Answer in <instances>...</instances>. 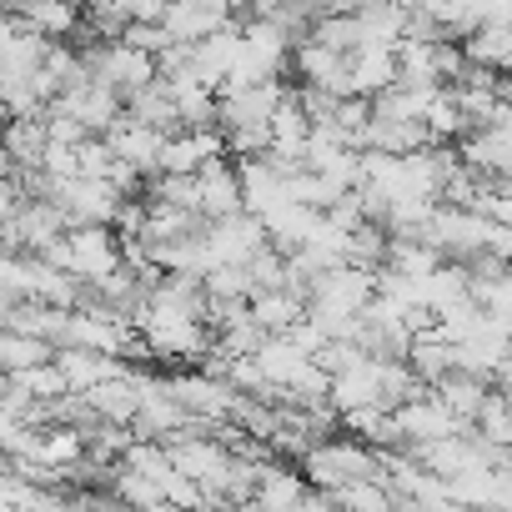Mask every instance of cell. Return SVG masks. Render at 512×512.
Returning <instances> with one entry per match:
<instances>
[{
	"label": "cell",
	"instance_id": "13",
	"mask_svg": "<svg viewBox=\"0 0 512 512\" xmlns=\"http://www.w3.org/2000/svg\"><path fill=\"white\" fill-rule=\"evenodd\" d=\"M307 302L312 292L307 287H287V292H256L251 297V322L262 327L267 337H287L307 322Z\"/></svg>",
	"mask_w": 512,
	"mask_h": 512
},
{
	"label": "cell",
	"instance_id": "5",
	"mask_svg": "<svg viewBox=\"0 0 512 512\" xmlns=\"http://www.w3.org/2000/svg\"><path fill=\"white\" fill-rule=\"evenodd\" d=\"M126 96H116L106 81H96L91 76V66H86V76H76L61 96H56V106L51 111H61V116H71V121H81L86 131H111L126 111Z\"/></svg>",
	"mask_w": 512,
	"mask_h": 512
},
{
	"label": "cell",
	"instance_id": "27",
	"mask_svg": "<svg viewBox=\"0 0 512 512\" xmlns=\"http://www.w3.org/2000/svg\"><path fill=\"white\" fill-rule=\"evenodd\" d=\"M206 292H211V302H251L256 297V282H251L246 267H216L206 277Z\"/></svg>",
	"mask_w": 512,
	"mask_h": 512
},
{
	"label": "cell",
	"instance_id": "11",
	"mask_svg": "<svg viewBox=\"0 0 512 512\" xmlns=\"http://www.w3.org/2000/svg\"><path fill=\"white\" fill-rule=\"evenodd\" d=\"M382 362H387V357H362L357 367H347V372L332 377V407H337L342 417L367 412V407H387V392H382Z\"/></svg>",
	"mask_w": 512,
	"mask_h": 512
},
{
	"label": "cell",
	"instance_id": "21",
	"mask_svg": "<svg viewBox=\"0 0 512 512\" xmlns=\"http://www.w3.org/2000/svg\"><path fill=\"white\" fill-rule=\"evenodd\" d=\"M126 116H131V121H141V126H156V131H181L176 91H171V81H166V76H161V81H151L146 91H136V96L126 101Z\"/></svg>",
	"mask_w": 512,
	"mask_h": 512
},
{
	"label": "cell",
	"instance_id": "22",
	"mask_svg": "<svg viewBox=\"0 0 512 512\" xmlns=\"http://www.w3.org/2000/svg\"><path fill=\"white\" fill-rule=\"evenodd\" d=\"M6 151L16 166H46V151H51V121L46 116H21L11 121V136H6Z\"/></svg>",
	"mask_w": 512,
	"mask_h": 512
},
{
	"label": "cell",
	"instance_id": "9",
	"mask_svg": "<svg viewBox=\"0 0 512 512\" xmlns=\"http://www.w3.org/2000/svg\"><path fill=\"white\" fill-rule=\"evenodd\" d=\"M397 427H402V442H407V447H427V442H442V437L462 432V422L442 407V397H437L432 387H427L422 397H412V402L397 407Z\"/></svg>",
	"mask_w": 512,
	"mask_h": 512
},
{
	"label": "cell",
	"instance_id": "14",
	"mask_svg": "<svg viewBox=\"0 0 512 512\" xmlns=\"http://www.w3.org/2000/svg\"><path fill=\"white\" fill-rule=\"evenodd\" d=\"M6 16L26 21L46 41H66L81 26V6H76V0H6Z\"/></svg>",
	"mask_w": 512,
	"mask_h": 512
},
{
	"label": "cell",
	"instance_id": "30",
	"mask_svg": "<svg viewBox=\"0 0 512 512\" xmlns=\"http://www.w3.org/2000/svg\"><path fill=\"white\" fill-rule=\"evenodd\" d=\"M492 382H497V392H507V397H512V347H507V357H502V367H497V377H492Z\"/></svg>",
	"mask_w": 512,
	"mask_h": 512
},
{
	"label": "cell",
	"instance_id": "7",
	"mask_svg": "<svg viewBox=\"0 0 512 512\" xmlns=\"http://www.w3.org/2000/svg\"><path fill=\"white\" fill-rule=\"evenodd\" d=\"M287 96L292 91H282L277 81L221 91V126H226V136H236V131H272V116H277V106Z\"/></svg>",
	"mask_w": 512,
	"mask_h": 512
},
{
	"label": "cell",
	"instance_id": "24",
	"mask_svg": "<svg viewBox=\"0 0 512 512\" xmlns=\"http://www.w3.org/2000/svg\"><path fill=\"white\" fill-rule=\"evenodd\" d=\"M467 61L487 66V71H502L512 61V26H482L477 36H467Z\"/></svg>",
	"mask_w": 512,
	"mask_h": 512
},
{
	"label": "cell",
	"instance_id": "26",
	"mask_svg": "<svg viewBox=\"0 0 512 512\" xmlns=\"http://www.w3.org/2000/svg\"><path fill=\"white\" fill-rule=\"evenodd\" d=\"M427 131H432V141L467 131V116H462V101H457V91H452V86H442V91H437V101L427 106Z\"/></svg>",
	"mask_w": 512,
	"mask_h": 512
},
{
	"label": "cell",
	"instance_id": "8",
	"mask_svg": "<svg viewBox=\"0 0 512 512\" xmlns=\"http://www.w3.org/2000/svg\"><path fill=\"white\" fill-rule=\"evenodd\" d=\"M196 206L206 221H226V216H241L246 211V186H241V171H231L221 156L211 166L196 171Z\"/></svg>",
	"mask_w": 512,
	"mask_h": 512
},
{
	"label": "cell",
	"instance_id": "20",
	"mask_svg": "<svg viewBox=\"0 0 512 512\" xmlns=\"http://www.w3.org/2000/svg\"><path fill=\"white\" fill-rule=\"evenodd\" d=\"M432 392H437V397H442V407L462 422V432H472V427H477V412H482V407H487V397H492L487 377H472V372H452V377H442Z\"/></svg>",
	"mask_w": 512,
	"mask_h": 512
},
{
	"label": "cell",
	"instance_id": "15",
	"mask_svg": "<svg viewBox=\"0 0 512 512\" xmlns=\"http://www.w3.org/2000/svg\"><path fill=\"white\" fill-rule=\"evenodd\" d=\"M56 367L66 372L71 392H91V387H101V382H111V377H126V372H131L121 357L96 352V347H61V352H56Z\"/></svg>",
	"mask_w": 512,
	"mask_h": 512
},
{
	"label": "cell",
	"instance_id": "28",
	"mask_svg": "<svg viewBox=\"0 0 512 512\" xmlns=\"http://www.w3.org/2000/svg\"><path fill=\"white\" fill-rule=\"evenodd\" d=\"M477 211H487L492 221L512 226V176H487V186H482V201H477Z\"/></svg>",
	"mask_w": 512,
	"mask_h": 512
},
{
	"label": "cell",
	"instance_id": "4",
	"mask_svg": "<svg viewBox=\"0 0 512 512\" xmlns=\"http://www.w3.org/2000/svg\"><path fill=\"white\" fill-rule=\"evenodd\" d=\"M86 66H91V76L96 81H106L116 96H136V91H146L151 81H161V61L156 56H146V51H136L131 41H101L96 51H86Z\"/></svg>",
	"mask_w": 512,
	"mask_h": 512
},
{
	"label": "cell",
	"instance_id": "19",
	"mask_svg": "<svg viewBox=\"0 0 512 512\" xmlns=\"http://www.w3.org/2000/svg\"><path fill=\"white\" fill-rule=\"evenodd\" d=\"M402 81L397 51H352L347 56V91L352 96H382Z\"/></svg>",
	"mask_w": 512,
	"mask_h": 512
},
{
	"label": "cell",
	"instance_id": "18",
	"mask_svg": "<svg viewBox=\"0 0 512 512\" xmlns=\"http://www.w3.org/2000/svg\"><path fill=\"white\" fill-rule=\"evenodd\" d=\"M297 71H302V81L317 86V91L352 96V91H347V56L332 51V46H322V41H312V36L297 46Z\"/></svg>",
	"mask_w": 512,
	"mask_h": 512
},
{
	"label": "cell",
	"instance_id": "31",
	"mask_svg": "<svg viewBox=\"0 0 512 512\" xmlns=\"http://www.w3.org/2000/svg\"><path fill=\"white\" fill-rule=\"evenodd\" d=\"M337 512H347V507H337Z\"/></svg>",
	"mask_w": 512,
	"mask_h": 512
},
{
	"label": "cell",
	"instance_id": "17",
	"mask_svg": "<svg viewBox=\"0 0 512 512\" xmlns=\"http://www.w3.org/2000/svg\"><path fill=\"white\" fill-rule=\"evenodd\" d=\"M221 151H226V141L211 136V131H171L166 156H161V176H196V171L211 166Z\"/></svg>",
	"mask_w": 512,
	"mask_h": 512
},
{
	"label": "cell",
	"instance_id": "23",
	"mask_svg": "<svg viewBox=\"0 0 512 512\" xmlns=\"http://www.w3.org/2000/svg\"><path fill=\"white\" fill-rule=\"evenodd\" d=\"M56 362V347L46 337H31V332H0V367L6 372H36Z\"/></svg>",
	"mask_w": 512,
	"mask_h": 512
},
{
	"label": "cell",
	"instance_id": "3",
	"mask_svg": "<svg viewBox=\"0 0 512 512\" xmlns=\"http://www.w3.org/2000/svg\"><path fill=\"white\" fill-rule=\"evenodd\" d=\"M46 256H51L56 267H66L71 277L91 282V287L126 267V251H121V241H116V231H111V226H71V231H66V241H61V246H51Z\"/></svg>",
	"mask_w": 512,
	"mask_h": 512
},
{
	"label": "cell",
	"instance_id": "2",
	"mask_svg": "<svg viewBox=\"0 0 512 512\" xmlns=\"http://www.w3.org/2000/svg\"><path fill=\"white\" fill-rule=\"evenodd\" d=\"M46 196L71 216V226H111L126 216V191L106 176H46Z\"/></svg>",
	"mask_w": 512,
	"mask_h": 512
},
{
	"label": "cell",
	"instance_id": "25",
	"mask_svg": "<svg viewBox=\"0 0 512 512\" xmlns=\"http://www.w3.org/2000/svg\"><path fill=\"white\" fill-rule=\"evenodd\" d=\"M477 437H487L492 447H502V452H512V397L507 392H492L487 397V407L477 412V427H472Z\"/></svg>",
	"mask_w": 512,
	"mask_h": 512
},
{
	"label": "cell",
	"instance_id": "16",
	"mask_svg": "<svg viewBox=\"0 0 512 512\" xmlns=\"http://www.w3.org/2000/svg\"><path fill=\"white\" fill-rule=\"evenodd\" d=\"M312 136H317V121H312V111L302 106V96L292 91V96L277 106V116H272V151H277L282 161H302L307 146H312Z\"/></svg>",
	"mask_w": 512,
	"mask_h": 512
},
{
	"label": "cell",
	"instance_id": "10",
	"mask_svg": "<svg viewBox=\"0 0 512 512\" xmlns=\"http://www.w3.org/2000/svg\"><path fill=\"white\" fill-rule=\"evenodd\" d=\"M231 0H171V11H166V31H171V41H181V46H196V41H206V36H216V31H226L231 26Z\"/></svg>",
	"mask_w": 512,
	"mask_h": 512
},
{
	"label": "cell",
	"instance_id": "6",
	"mask_svg": "<svg viewBox=\"0 0 512 512\" xmlns=\"http://www.w3.org/2000/svg\"><path fill=\"white\" fill-rule=\"evenodd\" d=\"M206 241H211V251H216V267H251L256 256L272 246V231H267L262 216L241 211V216L211 221V226H206Z\"/></svg>",
	"mask_w": 512,
	"mask_h": 512
},
{
	"label": "cell",
	"instance_id": "1",
	"mask_svg": "<svg viewBox=\"0 0 512 512\" xmlns=\"http://www.w3.org/2000/svg\"><path fill=\"white\" fill-rule=\"evenodd\" d=\"M206 317L191 312V307H176L166 297H146V307L136 312V332L141 342L151 347V357H171V362H191V357H211V342H206Z\"/></svg>",
	"mask_w": 512,
	"mask_h": 512
},
{
	"label": "cell",
	"instance_id": "12",
	"mask_svg": "<svg viewBox=\"0 0 512 512\" xmlns=\"http://www.w3.org/2000/svg\"><path fill=\"white\" fill-rule=\"evenodd\" d=\"M106 141H111V151H116L126 166H136V171H161V156H166L171 131H156V126H141V121L121 116V121L106 131Z\"/></svg>",
	"mask_w": 512,
	"mask_h": 512
},
{
	"label": "cell",
	"instance_id": "29",
	"mask_svg": "<svg viewBox=\"0 0 512 512\" xmlns=\"http://www.w3.org/2000/svg\"><path fill=\"white\" fill-rule=\"evenodd\" d=\"M367 6H377V0H327V11H337V16H357Z\"/></svg>",
	"mask_w": 512,
	"mask_h": 512
}]
</instances>
